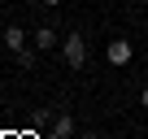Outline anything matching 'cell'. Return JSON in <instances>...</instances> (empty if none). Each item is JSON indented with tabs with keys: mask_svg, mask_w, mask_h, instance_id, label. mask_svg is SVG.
I'll list each match as a JSON object with an SVG mask.
<instances>
[{
	"mask_svg": "<svg viewBox=\"0 0 148 139\" xmlns=\"http://www.w3.org/2000/svg\"><path fill=\"white\" fill-rule=\"evenodd\" d=\"M61 61H65L70 70H83V61H87V39H83L79 31L61 35Z\"/></svg>",
	"mask_w": 148,
	"mask_h": 139,
	"instance_id": "6da1fadb",
	"label": "cell"
},
{
	"mask_svg": "<svg viewBox=\"0 0 148 139\" xmlns=\"http://www.w3.org/2000/svg\"><path fill=\"white\" fill-rule=\"evenodd\" d=\"M131 57H135V48H131V39H109V48H105V61L109 65H131Z\"/></svg>",
	"mask_w": 148,
	"mask_h": 139,
	"instance_id": "7a4b0ae2",
	"label": "cell"
},
{
	"mask_svg": "<svg viewBox=\"0 0 148 139\" xmlns=\"http://www.w3.org/2000/svg\"><path fill=\"white\" fill-rule=\"evenodd\" d=\"M52 130H57L61 139H74V135H79V126H74V113H65V109H61V113L52 117Z\"/></svg>",
	"mask_w": 148,
	"mask_h": 139,
	"instance_id": "3957f363",
	"label": "cell"
},
{
	"mask_svg": "<svg viewBox=\"0 0 148 139\" xmlns=\"http://www.w3.org/2000/svg\"><path fill=\"white\" fill-rule=\"evenodd\" d=\"M26 44H31V35H26L22 26H9V31H5V48H9V52H22Z\"/></svg>",
	"mask_w": 148,
	"mask_h": 139,
	"instance_id": "277c9868",
	"label": "cell"
},
{
	"mask_svg": "<svg viewBox=\"0 0 148 139\" xmlns=\"http://www.w3.org/2000/svg\"><path fill=\"white\" fill-rule=\"evenodd\" d=\"M31 44H35L39 52H52V48H57V31H52V26H39V31L31 35Z\"/></svg>",
	"mask_w": 148,
	"mask_h": 139,
	"instance_id": "5b68a950",
	"label": "cell"
},
{
	"mask_svg": "<svg viewBox=\"0 0 148 139\" xmlns=\"http://www.w3.org/2000/svg\"><path fill=\"white\" fill-rule=\"evenodd\" d=\"M13 57H18V65H22V70H35V61H39V48H35V44H26V48H22V52H13Z\"/></svg>",
	"mask_w": 148,
	"mask_h": 139,
	"instance_id": "8992f818",
	"label": "cell"
},
{
	"mask_svg": "<svg viewBox=\"0 0 148 139\" xmlns=\"http://www.w3.org/2000/svg\"><path fill=\"white\" fill-rule=\"evenodd\" d=\"M35 126H48V130H52V117H48V109H35Z\"/></svg>",
	"mask_w": 148,
	"mask_h": 139,
	"instance_id": "52a82bcc",
	"label": "cell"
},
{
	"mask_svg": "<svg viewBox=\"0 0 148 139\" xmlns=\"http://www.w3.org/2000/svg\"><path fill=\"white\" fill-rule=\"evenodd\" d=\"M74 139H100V135L96 130H83V135H74Z\"/></svg>",
	"mask_w": 148,
	"mask_h": 139,
	"instance_id": "ba28073f",
	"label": "cell"
},
{
	"mask_svg": "<svg viewBox=\"0 0 148 139\" xmlns=\"http://www.w3.org/2000/svg\"><path fill=\"white\" fill-rule=\"evenodd\" d=\"M139 104H144V109H148V83H144V91H139Z\"/></svg>",
	"mask_w": 148,
	"mask_h": 139,
	"instance_id": "9c48e42d",
	"label": "cell"
},
{
	"mask_svg": "<svg viewBox=\"0 0 148 139\" xmlns=\"http://www.w3.org/2000/svg\"><path fill=\"white\" fill-rule=\"evenodd\" d=\"M44 5H48V9H57V5H61V0H44Z\"/></svg>",
	"mask_w": 148,
	"mask_h": 139,
	"instance_id": "30bf717a",
	"label": "cell"
},
{
	"mask_svg": "<svg viewBox=\"0 0 148 139\" xmlns=\"http://www.w3.org/2000/svg\"><path fill=\"white\" fill-rule=\"evenodd\" d=\"M44 139H61V135H57V130H48V135H44Z\"/></svg>",
	"mask_w": 148,
	"mask_h": 139,
	"instance_id": "8fae6325",
	"label": "cell"
},
{
	"mask_svg": "<svg viewBox=\"0 0 148 139\" xmlns=\"http://www.w3.org/2000/svg\"><path fill=\"white\" fill-rule=\"evenodd\" d=\"M144 83H148V65H144Z\"/></svg>",
	"mask_w": 148,
	"mask_h": 139,
	"instance_id": "7c38bea8",
	"label": "cell"
}]
</instances>
